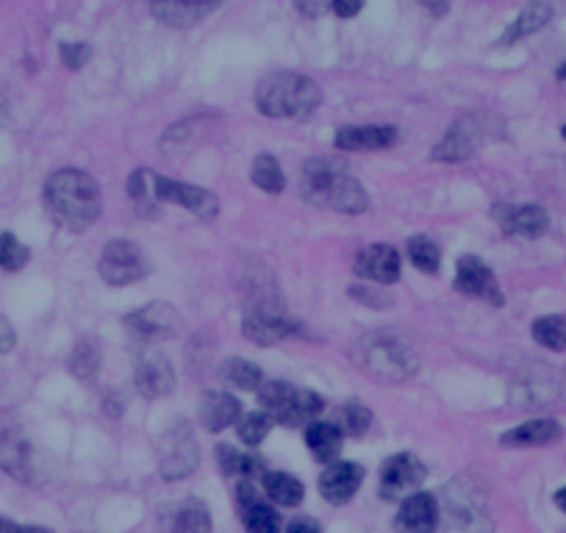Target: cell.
Listing matches in <instances>:
<instances>
[{"instance_id":"7","label":"cell","mask_w":566,"mask_h":533,"mask_svg":"<svg viewBox=\"0 0 566 533\" xmlns=\"http://www.w3.org/2000/svg\"><path fill=\"white\" fill-rule=\"evenodd\" d=\"M98 270L100 278H104L106 284H111V287H128V284H137L148 276L150 264L134 242L117 239L109 242L106 250L100 253Z\"/></svg>"},{"instance_id":"11","label":"cell","mask_w":566,"mask_h":533,"mask_svg":"<svg viewBox=\"0 0 566 533\" xmlns=\"http://www.w3.org/2000/svg\"><path fill=\"white\" fill-rule=\"evenodd\" d=\"M156 195H159V203H175V206L186 209V212H192L201 220H214L220 214L217 195L201 190V186L170 181V178L164 175H159V181H156Z\"/></svg>"},{"instance_id":"23","label":"cell","mask_w":566,"mask_h":533,"mask_svg":"<svg viewBox=\"0 0 566 533\" xmlns=\"http://www.w3.org/2000/svg\"><path fill=\"white\" fill-rule=\"evenodd\" d=\"M564 428H560L558 419H527V423L516 425L514 430L500 436V445L505 448H544V445H553L560 439Z\"/></svg>"},{"instance_id":"22","label":"cell","mask_w":566,"mask_h":533,"mask_svg":"<svg viewBox=\"0 0 566 533\" xmlns=\"http://www.w3.org/2000/svg\"><path fill=\"white\" fill-rule=\"evenodd\" d=\"M0 470L18 481H29L31 476V448L25 436L12 425L0 428Z\"/></svg>"},{"instance_id":"10","label":"cell","mask_w":566,"mask_h":533,"mask_svg":"<svg viewBox=\"0 0 566 533\" xmlns=\"http://www.w3.org/2000/svg\"><path fill=\"white\" fill-rule=\"evenodd\" d=\"M122 326L131 333H137L139 339H170L175 337V333H181L183 322L178 309H172V306L150 303L131 311V315L122 320Z\"/></svg>"},{"instance_id":"47","label":"cell","mask_w":566,"mask_h":533,"mask_svg":"<svg viewBox=\"0 0 566 533\" xmlns=\"http://www.w3.org/2000/svg\"><path fill=\"white\" fill-rule=\"evenodd\" d=\"M558 81H566V64H560L558 67Z\"/></svg>"},{"instance_id":"42","label":"cell","mask_w":566,"mask_h":533,"mask_svg":"<svg viewBox=\"0 0 566 533\" xmlns=\"http://www.w3.org/2000/svg\"><path fill=\"white\" fill-rule=\"evenodd\" d=\"M287 533H322V527L320 522L311 520V516H300V520L289 522Z\"/></svg>"},{"instance_id":"31","label":"cell","mask_w":566,"mask_h":533,"mask_svg":"<svg viewBox=\"0 0 566 533\" xmlns=\"http://www.w3.org/2000/svg\"><path fill=\"white\" fill-rule=\"evenodd\" d=\"M250 178L258 190L269 192V195H280V192H284V186H287L284 170H280L278 159H275L273 153H258L256 159H253Z\"/></svg>"},{"instance_id":"25","label":"cell","mask_w":566,"mask_h":533,"mask_svg":"<svg viewBox=\"0 0 566 533\" xmlns=\"http://www.w3.org/2000/svg\"><path fill=\"white\" fill-rule=\"evenodd\" d=\"M167 533H212V511L197 498L181 500L172 509Z\"/></svg>"},{"instance_id":"1","label":"cell","mask_w":566,"mask_h":533,"mask_svg":"<svg viewBox=\"0 0 566 533\" xmlns=\"http://www.w3.org/2000/svg\"><path fill=\"white\" fill-rule=\"evenodd\" d=\"M47 214L58 228L70 234H84L100 217V186L98 181L84 170H58L45 181L42 190Z\"/></svg>"},{"instance_id":"46","label":"cell","mask_w":566,"mask_h":533,"mask_svg":"<svg viewBox=\"0 0 566 533\" xmlns=\"http://www.w3.org/2000/svg\"><path fill=\"white\" fill-rule=\"evenodd\" d=\"M20 533H53V531H47V527H36V525H29V527H20Z\"/></svg>"},{"instance_id":"29","label":"cell","mask_w":566,"mask_h":533,"mask_svg":"<svg viewBox=\"0 0 566 533\" xmlns=\"http://www.w3.org/2000/svg\"><path fill=\"white\" fill-rule=\"evenodd\" d=\"M261 481H264V492H267V498L273 500V503L284 505V509H295V505L303 503L306 489L298 478L287 476V472H267Z\"/></svg>"},{"instance_id":"28","label":"cell","mask_w":566,"mask_h":533,"mask_svg":"<svg viewBox=\"0 0 566 533\" xmlns=\"http://www.w3.org/2000/svg\"><path fill=\"white\" fill-rule=\"evenodd\" d=\"M217 461H220V467H223L225 476L242 478V481H250V478L267 476V465H264L261 456L242 454V450L231 448V445H220Z\"/></svg>"},{"instance_id":"43","label":"cell","mask_w":566,"mask_h":533,"mask_svg":"<svg viewBox=\"0 0 566 533\" xmlns=\"http://www.w3.org/2000/svg\"><path fill=\"white\" fill-rule=\"evenodd\" d=\"M331 9V3H322V0H311V3H298V12L306 14V18H320Z\"/></svg>"},{"instance_id":"48","label":"cell","mask_w":566,"mask_h":533,"mask_svg":"<svg viewBox=\"0 0 566 533\" xmlns=\"http://www.w3.org/2000/svg\"><path fill=\"white\" fill-rule=\"evenodd\" d=\"M560 137H564V139H566V126H564V128H560Z\"/></svg>"},{"instance_id":"12","label":"cell","mask_w":566,"mask_h":533,"mask_svg":"<svg viewBox=\"0 0 566 533\" xmlns=\"http://www.w3.org/2000/svg\"><path fill=\"white\" fill-rule=\"evenodd\" d=\"M134 386L148 401L170 395L175 390V373H172V364L167 362V355L159 353V350H148V353L139 355L137 370H134Z\"/></svg>"},{"instance_id":"5","label":"cell","mask_w":566,"mask_h":533,"mask_svg":"<svg viewBox=\"0 0 566 533\" xmlns=\"http://www.w3.org/2000/svg\"><path fill=\"white\" fill-rule=\"evenodd\" d=\"M261 412L273 417V423H284L289 428L317 423V414L325 408L322 397L311 390H298L287 381H264L258 390Z\"/></svg>"},{"instance_id":"6","label":"cell","mask_w":566,"mask_h":533,"mask_svg":"<svg viewBox=\"0 0 566 533\" xmlns=\"http://www.w3.org/2000/svg\"><path fill=\"white\" fill-rule=\"evenodd\" d=\"M201 450L186 423L175 425L159 439V470L164 481H183L197 470Z\"/></svg>"},{"instance_id":"40","label":"cell","mask_w":566,"mask_h":533,"mask_svg":"<svg viewBox=\"0 0 566 533\" xmlns=\"http://www.w3.org/2000/svg\"><path fill=\"white\" fill-rule=\"evenodd\" d=\"M361 9H364V0H333V3H331V12L337 14V18H342V20L355 18Z\"/></svg>"},{"instance_id":"2","label":"cell","mask_w":566,"mask_h":533,"mask_svg":"<svg viewBox=\"0 0 566 533\" xmlns=\"http://www.w3.org/2000/svg\"><path fill=\"white\" fill-rule=\"evenodd\" d=\"M300 192L314 206L342 214H361L370 206V198L359 184V178L350 175L348 167L337 159H311L303 167Z\"/></svg>"},{"instance_id":"17","label":"cell","mask_w":566,"mask_h":533,"mask_svg":"<svg viewBox=\"0 0 566 533\" xmlns=\"http://www.w3.org/2000/svg\"><path fill=\"white\" fill-rule=\"evenodd\" d=\"M478 145H481V128H478L476 117L467 115L447 128V134L441 137V142L434 148V159L436 161H467L469 156L476 153Z\"/></svg>"},{"instance_id":"44","label":"cell","mask_w":566,"mask_h":533,"mask_svg":"<svg viewBox=\"0 0 566 533\" xmlns=\"http://www.w3.org/2000/svg\"><path fill=\"white\" fill-rule=\"evenodd\" d=\"M553 503H555V505H558V509H560V511H564V514H566V487H564V489H558V492H555Z\"/></svg>"},{"instance_id":"37","label":"cell","mask_w":566,"mask_h":533,"mask_svg":"<svg viewBox=\"0 0 566 533\" xmlns=\"http://www.w3.org/2000/svg\"><path fill=\"white\" fill-rule=\"evenodd\" d=\"M98 348L92 342H81L78 348H75L73 359H70V370H73V375L78 381H86V384H92L95 381V375H98Z\"/></svg>"},{"instance_id":"34","label":"cell","mask_w":566,"mask_h":533,"mask_svg":"<svg viewBox=\"0 0 566 533\" xmlns=\"http://www.w3.org/2000/svg\"><path fill=\"white\" fill-rule=\"evenodd\" d=\"M533 339H536L542 348L555 350V353H564L566 350V317L549 315L542 320L533 322Z\"/></svg>"},{"instance_id":"14","label":"cell","mask_w":566,"mask_h":533,"mask_svg":"<svg viewBox=\"0 0 566 533\" xmlns=\"http://www.w3.org/2000/svg\"><path fill=\"white\" fill-rule=\"evenodd\" d=\"M236 505H239L242 522L247 533H284L280 514L261 500V492L250 481H242L236 489Z\"/></svg>"},{"instance_id":"3","label":"cell","mask_w":566,"mask_h":533,"mask_svg":"<svg viewBox=\"0 0 566 533\" xmlns=\"http://www.w3.org/2000/svg\"><path fill=\"white\" fill-rule=\"evenodd\" d=\"M350 353H353V362L361 373L384 381V384H401L419 370L412 344L397 337L395 331H386V328L364 333Z\"/></svg>"},{"instance_id":"30","label":"cell","mask_w":566,"mask_h":533,"mask_svg":"<svg viewBox=\"0 0 566 533\" xmlns=\"http://www.w3.org/2000/svg\"><path fill=\"white\" fill-rule=\"evenodd\" d=\"M156 181L159 172L153 170H137L128 178V195H131L134 206L142 217H153L156 206H159V195H156Z\"/></svg>"},{"instance_id":"19","label":"cell","mask_w":566,"mask_h":533,"mask_svg":"<svg viewBox=\"0 0 566 533\" xmlns=\"http://www.w3.org/2000/svg\"><path fill=\"white\" fill-rule=\"evenodd\" d=\"M439 525V505L428 492H414L401 503L395 516L397 533H434Z\"/></svg>"},{"instance_id":"18","label":"cell","mask_w":566,"mask_h":533,"mask_svg":"<svg viewBox=\"0 0 566 533\" xmlns=\"http://www.w3.org/2000/svg\"><path fill=\"white\" fill-rule=\"evenodd\" d=\"M303 328L295 320H289L284 311H247L245 317V337L253 344H275L289 337H298Z\"/></svg>"},{"instance_id":"24","label":"cell","mask_w":566,"mask_h":533,"mask_svg":"<svg viewBox=\"0 0 566 533\" xmlns=\"http://www.w3.org/2000/svg\"><path fill=\"white\" fill-rule=\"evenodd\" d=\"M242 406L234 395L228 392H206L201 401V423L206 425V430L217 434L225 430L228 425H234L239 419Z\"/></svg>"},{"instance_id":"45","label":"cell","mask_w":566,"mask_h":533,"mask_svg":"<svg viewBox=\"0 0 566 533\" xmlns=\"http://www.w3.org/2000/svg\"><path fill=\"white\" fill-rule=\"evenodd\" d=\"M0 533H20V525H14L9 520H0Z\"/></svg>"},{"instance_id":"27","label":"cell","mask_w":566,"mask_h":533,"mask_svg":"<svg viewBox=\"0 0 566 533\" xmlns=\"http://www.w3.org/2000/svg\"><path fill=\"white\" fill-rule=\"evenodd\" d=\"M342 430L333 423H311L306 428V445H309L314 459L322 461V465H333V459L342 454Z\"/></svg>"},{"instance_id":"41","label":"cell","mask_w":566,"mask_h":533,"mask_svg":"<svg viewBox=\"0 0 566 533\" xmlns=\"http://www.w3.org/2000/svg\"><path fill=\"white\" fill-rule=\"evenodd\" d=\"M14 344H18V331H14V326L7 320V317L0 315V353L14 350Z\"/></svg>"},{"instance_id":"33","label":"cell","mask_w":566,"mask_h":533,"mask_svg":"<svg viewBox=\"0 0 566 533\" xmlns=\"http://www.w3.org/2000/svg\"><path fill=\"white\" fill-rule=\"evenodd\" d=\"M223 379L228 381L231 386L245 392H258L264 384L261 367H256L253 362H245V359H228L223 367Z\"/></svg>"},{"instance_id":"15","label":"cell","mask_w":566,"mask_h":533,"mask_svg":"<svg viewBox=\"0 0 566 533\" xmlns=\"http://www.w3.org/2000/svg\"><path fill=\"white\" fill-rule=\"evenodd\" d=\"M494 220L500 223L503 234L525 236V239H538L544 231L549 228V214L536 203L527 206H509V203H498L494 209Z\"/></svg>"},{"instance_id":"38","label":"cell","mask_w":566,"mask_h":533,"mask_svg":"<svg viewBox=\"0 0 566 533\" xmlns=\"http://www.w3.org/2000/svg\"><path fill=\"white\" fill-rule=\"evenodd\" d=\"M269 430H273V417H269L267 412H253L239 419V439L245 441L247 448L261 445V441L267 439Z\"/></svg>"},{"instance_id":"32","label":"cell","mask_w":566,"mask_h":533,"mask_svg":"<svg viewBox=\"0 0 566 533\" xmlns=\"http://www.w3.org/2000/svg\"><path fill=\"white\" fill-rule=\"evenodd\" d=\"M406 250H408V258H412L414 267H417V270H423L425 276H434V273H439L441 253H439V245H436L430 236H425V234L412 236L406 245Z\"/></svg>"},{"instance_id":"20","label":"cell","mask_w":566,"mask_h":533,"mask_svg":"<svg viewBox=\"0 0 566 533\" xmlns=\"http://www.w3.org/2000/svg\"><path fill=\"white\" fill-rule=\"evenodd\" d=\"M217 7V0H156L150 3V14L172 29H189L209 18Z\"/></svg>"},{"instance_id":"21","label":"cell","mask_w":566,"mask_h":533,"mask_svg":"<svg viewBox=\"0 0 566 533\" xmlns=\"http://www.w3.org/2000/svg\"><path fill=\"white\" fill-rule=\"evenodd\" d=\"M401 131L395 126H348L337 131V148L344 153H359V150H386L397 145Z\"/></svg>"},{"instance_id":"36","label":"cell","mask_w":566,"mask_h":533,"mask_svg":"<svg viewBox=\"0 0 566 533\" xmlns=\"http://www.w3.org/2000/svg\"><path fill=\"white\" fill-rule=\"evenodd\" d=\"M31 250L14 234H0V270L20 273L29 264Z\"/></svg>"},{"instance_id":"13","label":"cell","mask_w":566,"mask_h":533,"mask_svg":"<svg viewBox=\"0 0 566 533\" xmlns=\"http://www.w3.org/2000/svg\"><path fill=\"white\" fill-rule=\"evenodd\" d=\"M353 267L355 276L389 287V284H395L401 278V253L392 245H386V242H375V245H366L355 256Z\"/></svg>"},{"instance_id":"26","label":"cell","mask_w":566,"mask_h":533,"mask_svg":"<svg viewBox=\"0 0 566 533\" xmlns=\"http://www.w3.org/2000/svg\"><path fill=\"white\" fill-rule=\"evenodd\" d=\"M549 20H553V7H549V3H531L527 9H522L520 18H516L514 23L509 25V31L500 36L498 47H509L514 45V42L525 40V36L536 34V31H542Z\"/></svg>"},{"instance_id":"4","label":"cell","mask_w":566,"mask_h":533,"mask_svg":"<svg viewBox=\"0 0 566 533\" xmlns=\"http://www.w3.org/2000/svg\"><path fill=\"white\" fill-rule=\"evenodd\" d=\"M320 100V86L309 75L273 73L256 86V109L269 120H303Z\"/></svg>"},{"instance_id":"35","label":"cell","mask_w":566,"mask_h":533,"mask_svg":"<svg viewBox=\"0 0 566 533\" xmlns=\"http://www.w3.org/2000/svg\"><path fill=\"white\" fill-rule=\"evenodd\" d=\"M337 425L342 430V436H361L366 434V428L372 425V412L364 406V403H344L337 414Z\"/></svg>"},{"instance_id":"8","label":"cell","mask_w":566,"mask_h":533,"mask_svg":"<svg viewBox=\"0 0 566 533\" xmlns=\"http://www.w3.org/2000/svg\"><path fill=\"white\" fill-rule=\"evenodd\" d=\"M428 478V470H425L423 461L412 454H397L392 459L384 461L381 467V498L384 500H406L412 498L414 492H419L423 481Z\"/></svg>"},{"instance_id":"39","label":"cell","mask_w":566,"mask_h":533,"mask_svg":"<svg viewBox=\"0 0 566 533\" xmlns=\"http://www.w3.org/2000/svg\"><path fill=\"white\" fill-rule=\"evenodd\" d=\"M58 58L67 70H81L92 58V47L86 42H62L58 45Z\"/></svg>"},{"instance_id":"16","label":"cell","mask_w":566,"mask_h":533,"mask_svg":"<svg viewBox=\"0 0 566 533\" xmlns=\"http://www.w3.org/2000/svg\"><path fill=\"white\" fill-rule=\"evenodd\" d=\"M361 483H364V467L355 461H337L322 470L320 492L331 505H344L355 498Z\"/></svg>"},{"instance_id":"9","label":"cell","mask_w":566,"mask_h":533,"mask_svg":"<svg viewBox=\"0 0 566 533\" xmlns=\"http://www.w3.org/2000/svg\"><path fill=\"white\" fill-rule=\"evenodd\" d=\"M458 295L463 298H476L487 300L492 306H503L505 298L500 292V284L494 278L492 267L487 262H481L478 256H461L456 267V281H452Z\"/></svg>"}]
</instances>
